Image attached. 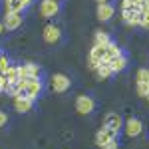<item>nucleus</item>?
Returning <instances> with one entry per match:
<instances>
[{
	"instance_id": "obj_1",
	"label": "nucleus",
	"mask_w": 149,
	"mask_h": 149,
	"mask_svg": "<svg viewBox=\"0 0 149 149\" xmlns=\"http://www.w3.org/2000/svg\"><path fill=\"white\" fill-rule=\"evenodd\" d=\"M50 86H52V90L58 93H64L70 90V86H72V80H70L66 74H54L52 78H50Z\"/></svg>"
},
{
	"instance_id": "obj_2",
	"label": "nucleus",
	"mask_w": 149,
	"mask_h": 149,
	"mask_svg": "<svg viewBox=\"0 0 149 149\" xmlns=\"http://www.w3.org/2000/svg\"><path fill=\"white\" fill-rule=\"evenodd\" d=\"M58 12H60V2L58 0H42L40 4V14L44 18H54Z\"/></svg>"
},
{
	"instance_id": "obj_3",
	"label": "nucleus",
	"mask_w": 149,
	"mask_h": 149,
	"mask_svg": "<svg viewBox=\"0 0 149 149\" xmlns=\"http://www.w3.org/2000/svg\"><path fill=\"white\" fill-rule=\"evenodd\" d=\"M2 24H4L6 30H16V28H20V26H22V12H6Z\"/></svg>"
},
{
	"instance_id": "obj_4",
	"label": "nucleus",
	"mask_w": 149,
	"mask_h": 149,
	"mask_svg": "<svg viewBox=\"0 0 149 149\" xmlns=\"http://www.w3.org/2000/svg\"><path fill=\"white\" fill-rule=\"evenodd\" d=\"M93 107H95V102H93L90 95H80V97L76 100V109H78V113H81V115L92 113Z\"/></svg>"
},
{
	"instance_id": "obj_5",
	"label": "nucleus",
	"mask_w": 149,
	"mask_h": 149,
	"mask_svg": "<svg viewBox=\"0 0 149 149\" xmlns=\"http://www.w3.org/2000/svg\"><path fill=\"white\" fill-rule=\"evenodd\" d=\"M40 93H42V81L38 80V78H28V86L24 90V97L36 100Z\"/></svg>"
},
{
	"instance_id": "obj_6",
	"label": "nucleus",
	"mask_w": 149,
	"mask_h": 149,
	"mask_svg": "<svg viewBox=\"0 0 149 149\" xmlns=\"http://www.w3.org/2000/svg\"><path fill=\"white\" fill-rule=\"evenodd\" d=\"M141 131H143V123L139 121L137 117H129V119L125 121L127 137H137V135H141Z\"/></svg>"
},
{
	"instance_id": "obj_7",
	"label": "nucleus",
	"mask_w": 149,
	"mask_h": 149,
	"mask_svg": "<svg viewBox=\"0 0 149 149\" xmlns=\"http://www.w3.org/2000/svg\"><path fill=\"white\" fill-rule=\"evenodd\" d=\"M42 36H44V40H46L48 44H56V42H60V38H62V32H60L58 26L48 24L46 28H44V32H42Z\"/></svg>"
},
{
	"instance_id": "obj_8",
	"label": "nucleus",
	"mask_w": 149,
	"mask_h": 149,
	"mask_svg": "<svg viewBox=\"0 0 149 149\" xmlns=\"http://www.w3.org/2000/svg\"><path fill=\"white\" fill-rule=\"evenodd\" d=\"M121 18H123V22L129 24V26H139V24H141V8H135V10H121Z\"/></svg>"
},
{
	"instance_id": "obj_9",
	"label": "nucleus",
	"mask_w": 149,
	"mask_h": 149,
	"mask_svg": "<svg viewBox=\"0 0 149 149\" xmlns=\"http://www.w3.org/2000/svg\"><path fill=\"white\" fill-rule=\"evenodd\" d=\"M115 137H117V133H115L113 129H109V127L103 125L102 129H100V131L95 133V143H97V145L102 147V145H105L107 141H111V139H115Z\"/></svg>"
},
{
	"instance_id": "obj_10",
	"label": "nucleus",
	"mask_w": 149,
	"mask_h": 149,
	"mask_svg": "<svg viewBox=\"0 0 149 149\" xmlns=\"http://www.w3.org/2000/svg\"><path fill=\"white\" fill-rule=\"evenodd\" d=\"M32 105H34V100H30V97H24V95L14 97V109L18 113H28L32 109Z\"/></svg>"
},
{
	"instance_id": "obj_11",
	"label": "nucleus",
	"mask_w": 149,
	"mask_h": 149,
	"mask_svg": "<svg viewBox=\"0 0 149 149\" xmlns=\"http://www.w3.org/2000/svg\"><path fill=\"white\" fill-rule=\"evenodd\" d=\"M20 78H40V66L26 62L24 66H20Z\"/></svg>"
},
{
	"instance_id": "obj_12",
	"label": "nucleus",
	"mask_w": 149,
	"mask_h": 149,
	"mask_svg": "<svg viewBox=\"0 0 149 149\" xmlns=\"http://www.w3.org/2000/svg\"><path fill=\"white\" fill-rule=\"evenodd\" d=\"M103 125L109 127V129H113L115 133H119V131H121V127H123V121H121V117H119L117 113H107V115H105Z\"/></svg>"
},
{
	"instance_id": "obj_13",
	"label": "nucleus",
	"mask_w": 149,
	"mask_h": 149,
	"mask_svg": "<svg viewBox=\"0 0 149 149\" xmlns=\"http://www.w3.org/2000/svg\"><path fill=\"white\" fill-rule=\"evenodd\" d=\"M115 14V8L109 4V2H103V4H97V18L105 22V20H109L111 16Z\"/></svg>"
},
{
	"instance_id": "obj_14",
	"label": "nucleus",
	"mask_w": 149,
	"mask_h": 149,
	"mask_svg": "<svg viewBox=\"0 0 149 149\" xmlns=\"http://www.w3.org/2000/svg\"><path fill=\"white\" fill-rule=\"evenodd\" d=\"M109 66H111V70H113V74H117V72H123V70L127 68V58L121 54V56L117 58H111L109 62H107Z\"/></svg>"
},
{
	"instance_id": "obj_15",
	"label": "nucleus",
	"mask_w": 149,
	"mask_h": 149,
	"mask_svg": "<svg viewBox=\"0 0 149 149\" xmlns=\"http://www.w3.org/2000/svg\"><path fill=\"white\" fill-rule=\"evenodd\" d=\"M95 74H97V78H100V80H107V78L113 74V70H111V66H109L107 62H102V64L95 68Z\"/></svg>"
},
{
	"instance_id": "obj_16",
	"label": "nucleus",
	"mask_w": 149,
	"mask_h": 149,
	"mask_svg": "<svg viewBox=\"0 0 149 149\" xmlns=\"http://www.w3.org/2000/svg\"><path fill=\"white\" fill-rule=\"evenodd\" d=\"M26 6L22 4V0H4V10L6 12H22Z\"/></svg>"
},
{
	"instance_id": "obj_17",
	"label": "nucleus",
	"mask_w": 149,
	"mask_h": 149,
	"mask_svg": "<svg viewBox=\"0 0 149 149\" xmlns=\"http://www.w3.org/2000/svg\"><path fill=\"white\" fill-rule=\"evenodd\" d=\"M6 78L10 80V84H16L20 80V66H10L8 72H6Z\"/></svg>"
},
{
	"instance_id": "obj_18",
	"label": "nucleus",
	"mask_w": 149,
	"mask_h": 149,
	"mask_svg": "<svg viewBox=\"0 0 149 149\" xmlns=\"http://www.w3.org/2000/svg\"><path fill=\"white\" fill-rule=\"evenodd\" d=\"M117 56H121V48H117V44L109 42V44H107V62H109L111 58H117Z\"/></svg>"
},
{
	"instance_id": "obj_19",
	"label": "nucleus",
	"mask_w": 149,
	"mask_h": 149,
	"mask_svg": "<svg viewBox=\"0 0 149 149\" xmlns=\"http://www.w3.org/2000/svg\"><path fill=\"white\" fill-rule=\"evenodd\" d=\"M109 42H111V40H109V36L105 34V32H97V34H95V44H97V46H107Z\"/></svg>"
},
{
	"instance_id": "obj_20",
	"label": "nucleus",
	"mask_w": 149,
	"mask_h": 149,
	"mask_svg": "<svg viewBox=\"0 0 149 149\" xmlns=\"http://www.w3.org/2000/svg\"><path fill=\"white\" fill-rule=\"evenodd\" d=\"M12 84L10 80L6 78V74H0V93H4V92H8V88H10Z\"/></svg>"
},
{
	"instance_id": "obj_21",
	"label": "nucleus",
	"mask_w": 149,
	"mask_h": 149,
	"mask_svg": "<svg viewBox=\"0 0 149 149\" xmlns=\"http://www.w3.org/2000/svg\"><path fill=\"white\" fill-rule=\"evenodd\" d=\"M137 93L141 97H147V93H149V84L147 81H137Z\"/></svg>"
},
{
	"instance_id": "obj_22",
	"label": "nucleus",
	"mask_w": 149,
	"mask_h": 149,
	"mask_svg": "<svg viewBox=\"0 0 149 149\" xmlns=\"http://www.w3.org/2000/svg\"><path fill=\"white\" fill-rule=\"evenodd\" d=\"M8 68H10V60L2 54V56H0V74H6Z\"/></svg>"
},
{
	"instance_id": "obj_23",
	"label": "nucleus",
	"mask_w": 149,
	"mask_h": 149,
	"mask_svg": "<svg viewBox=\"0 0 149 149\" xmlns=\"http://www.w3.org/2000/svg\"><path fill=\"white\" fill-rule=\"evenodd\" d=\"M137 81H147L149 84V70L147 68H141L137 72Z\"/></svg>"
},
{
	"instance_id": "obj_24",
	"label": "nucleus",
	"mask_w": 149,
	"mask_h": 149,
	"mask_svg": "<svg viewBox=\"0 0 149 149\" xmlns=\"http://www.w3.org/2000/svg\"><path fill=\"white\" fill-rule=\"evenodd\" d=\"M141 28H149V10H143L141 12Z\"/></svg>"
},
{
	"instance_id": "obj_25",
	"label": "nucleus",
	"mask_w": 149,
	"mask_h": 149,
	"mask_svg": "<svg viewBox=\"0 0 149 149\" xmlns=\"http://www.w3.org/2000/svg\"><path fill=\"white\" fill-rule=\"evenodd\" d=\"M117 145H119V143H117V137H115V139H111V141H107L105 145H102V149H117Z\"/></svg>"
},
{
	"instance_id": "obj_26",
	"label": "nucleus",
	"mask_w": 149,
	"mask_h": 149,
	"mask_svg": "<svg viewBox=\"0 0 149 149\" xmlns=\"http://www.w3.org/2000/svg\"><path fill=\"white\" fill-rule=\"evenodd\" d=\"M6 123H8V115H6L4 111H2V109H0V127H4Z\"/></svg>"
},
{
	"instance_id": "obj_27",
	"label": "nucleus",
	"mask_w": 149,
	"mask_h": 149,
	"mask_svg": "<svg viewBox=\"0 0 149 149\" xmlns=\"http://www.w3.org/2000/svg\"><path fill=\"white\" fill-rule=\"evenodd\" d=\"M139 8H141V12H143V10H149V0H143Z\"/></svg>"
},
{
	"instance_id": "obj_28",
	"label": "nucleus",
	"mask_w": 149,
	"mask_h": 149,
	"mask_svg": "<svg viewBox=\"0 0 149 149\" xmlns=\"http://www.w3.org/2000/svg\"><path fill=\"white\" fill-rule=\"evenodd\" d=\"M32 2H34V0H22V4H24V6H30Z\"/></svg>"
},
{
	"instance_id": "obj_29",
	"label": "nucleus",
	"mask_w": 149,
	"mask_h": 149,
	"mask_svg": "<svg viewBox=\"0 0 149 149\" xmlns=\"http://www.w3.org/2000/svg\"><path fill=\"white\" fill-rule=\"evenodd\" d=\"M129 2H133L135 6H141V2H143V0H129Z\"/></svg>"
},
{
	"instance_id": "obj_30",
	"label": "nucleus",
	"mask_w": 149,
	"mask_h": 149,
	"mask_svg": "<svg viewBox=\"0 0 149 149\" xmlns=\"http://www.w3.org/2000/svg\"><path fill=\"white\" fill-rule=\"evenodd\" d=\"M2 32H4V24L0 22V34H2Z\"/></svg>"
},
{
	"instance_id": "obj_31",
	"label": "nucleus",
	"mask_w": 149,
	"mask_h": 149,
	"mask_svg": "<svg viewBox=\"0 0 149 149\" xmlns=\"http://www.w3.org/2000/svg\"><path fill=\"white\" fill-rule=\"evenodd\" d=\"M103 2H109V0H97V4H103Z\"/></svg>"
},
{
	"instance_id": "obj_32",
	"label": "nucleus",
	"mask_w": 149,
	"mask_h": 149,
	"mask_svg": "<svg viewBox=\"0 0 149 149\" xmlns=\"http://www.w3.org/2000/svg\"><path fill=\"white\" fill-rule=\"evenodd\" d=\"M147 100H149V93H147Z\"/></svg>"
},
{
	"instance_id": "obj_33",
	"label": "nucleus",
	"mask_w": 149,
	"mask_h": 149,
	"mask_svg": "<svg viewBox=\"0 0 149 149\" xmlns=\"http://www.w3.org/2000/svg\"><path fill=\"white\" fill-rule=\"evenodd\" d=\"M0 56H2V52H0Z\"/></svg>"
}]
</instances>
